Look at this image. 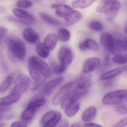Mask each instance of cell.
<instances>
[{
	"instance_id": "6da1fadb",
	"label": "cell",
	"mask_w": 127,
	"mask_h": 127,
	"mask_svg": "<svg viewBox=\"0 0 127 127\" xmlns=\"http://www.w3.org/2000/svg\"><path fill=\"white\" fill-rule=\"evenodd\" d=\"M9 49V57L12 60L15 61L23 60L26 53V46L23 41L15 35H6L3 40Z\"/></svg>"
},
{
	"instance_id": "7a4b0ae2",
	"label": "cell",
	"mask_w": 127,
	"mask_h": 127,
	"mask_svg": "<svg viewBox=\"0 0 127 127\" xmlns=\"http://www.w3.org/2000/svg\"><path fill=\"white\" fill-rule=\"evenodd\" d=\"M28 67L33 80L38 79L42 76L48 78L51 75V69L49 65L37 56H33L30 58Z\"/></svg>"
},
{
	"instance_id": "3957f363",
	"label": "cell",
	"mask_w": 127,
	"mask_h": 127,
	"mask_svg": "<svg viewBox=\"0 0 127 127\" xmlns=\"http://www.w3.org/2000/svg\"><path fill=\"white\" fill-rule=\"evenodd\" d=\"M121 8L119 1L114 0H102L99 2L96 7V12L104 13L108 21L113 20L118 14Z\"/></svg>"
},
{
	"instance_id": "277c9868",
	"label": "cell",
	"mask_w": 127,
	"mask_h": 127,
	"mask_svg": "<svg viewBox=\"0 0 127 127\" xmlns=\"http://www.w3.org/2000/svg\"><path fill=\"white\" fill-rule=\"evenodd\" d=\"M126 90H117L106 94L102 99V103L105 105L119 104L126 101Z\"/></svg>"
},
{
	"instance_id": "5b68a950",
	"label": "cell",
	"mask_w": 127,
	"mask_h": 127,
	"mask_svg": "<svg viewBox=\"0 0 127 127\" xmlns=\"http://www.w3.org/2000/svg\"><path fill=\"white\" fill-rule=\"evenodd\" d=\"M88 92L87 89H80L76 88L71 91L61 103V107L62 109L65 110L66 108L75 103Z\"/></svg>"
},
{
	"instance_id": "8992f818",
	"label": "cell",
	"mask_w": 127,
	"mask_h": 127,
	"mask_svg": "<svg viewBox=\"0 0 127 127\" xmlns=\"http://www.w3.org/2000/svg\"><path fill=\"white\" fill-rule=\"evenodd\" d=\"M75 83V81L69 82L64 85L54 95L52 100L53 104L55 106L58 105L71 91Z\"/></svg>"
},
{
	"instance_id": "52a82bcc",
	"label": "cell",
	"mask_w": 127,
	"mask_h": 127,
	"mask_svg": "<svg viewBox=\"0 0 127 127\" xmlns=\"http://www.w3.org/2000/svg\"><path fill=\"white\" fill-rule=\"evenodd\" d=\"M31 83L30 78L25 74H20L15 81V86L13 89L22 94L25 93L29 89Z\"/></svg>"
},
{
	"instance_id": "ba28073f",
	"label": "cell",
	"mask_w": 127,
	"mask_h": 127,
	"mask_svg": "<svg viewBox=\"0 0 127 127\" xmlns=\"http://www.w3.org/2000/svg\"><path fill=\"white\" fill-rule=\"evenodd\" d=\"M58 58L61 64L67 67L72 62L73 55L72 50L68 47H63L59 50Z\"/></svg>"
},
{
	"instance_id": "9c48e42d",
	"label": "cell",
	"mask_w": 127,
	"mask_h": 127,
	"mask_svg": "<svg viewBox=\"0 0 127 127\" xmlns=\"http://www.w3.org/2000/svg\"><path fill=\"white\" fill-rule=\"evenodd\" d=\"M100 59L96 57H91L85 61L83 65L82 72L90 73L95 71L99 67Z\"/></svg>"
},
{
	"instance_id": "30bf717a",
	"label": "cell",
	"mask_w": 127,
	"mask_h": 127,
	"mask_svg": "<svg viewBox=\"0 0 127 127\" xmlns=\"http://www.w3.org/2000/svg\"><path fill=\"white\" fill-rule=\"evenodd\" d=\"M21 94L13 89L10 94L0 98V105H9L20 100Z\"/></svg>"
},
{
	"instance_id": "8fae6325",
	"label": "cell",
	"mask_w": 127,
	"mask_h": 127,
	"mask_svg": "<svg viewBox=\"0 0 127 127\" xmlns=\"http://www.w3.org/2000/svg\"><path fill=\"white\" fill-rule=\"evenodd\" d=\"M23 36L26 41L32 44H37L40 41L39 35L32 28L27 27L23 32Z\"/></svg>"
},
{
	"instance_id": "7c38bea8",
	"label": "cell",
	"mask_w": 127,
	"mask_h": 127,
	"mask_svg": "<svg viewBox=\"0 0 127 127\" xmlns=\"http://www.w3.org/2000/svg\"><path fill=\"white\" fill-rule=\"evenodd\" d=\"M115 38L108 32H103L100 36L101 45L105 49L111 52L114 44Z\"/></svg>"
},
{
	"instance_id": "4fadbf2b",
	"label": "cell",
	"mask_w": 127,
	"mask_h": 127,
	"mask_svg": "<svg viewBox=\"0 0 127 127\" xmlns=\"http://www.w3.org/2000/svg\"><path fill=\"white\" fill-rule=\"evenodd\" d=\"M51 6L55 10L56 14L58 17L64 18L74 10L70 6L62 3H55Z\"/></svg>"
},
{
	"instance_id": "5bb4252c",
	"label": "cell",
	"mask_w": 127,
	"mask_h": 127,
	"mask_svg": "<svg viewBox=\"0 0 127 127\" xmlns=\"http://www.w3.org/2000/svg\"><path fill=\"white\" fill-rule=\"evenodd\" d=\"M63 77H59L50 81L44 87L43 89V93L46 95H50L56 88L63 82Z\"/></svg>"
},
{
	"instance_id": "9a60e30c",
	"label": "cell",
	"mask_w": 127,
	"mask_h": 127,
	"mask_svg": "<svg viewBox=\"0 0 127 127\" xmlns=\"http://www.w3.org/2000/svg\"><path fill=\"white\" fill-rule=\"evenodd\" d=\"M91 76L90 73L82 72L79 78L75 81V84L76 85V88L80 89H87L91 86Z\"/></svg>"
},
{
	"instance_id": "2e32d148",
	"label": "cell",
	"mask_w": 127,
	"mask_h": 127,
	"mask_svg": "<svg viewBox=\"0 0 127 127\" xmlns=\"http://www.w3.org/2000/svg\"><path fill=\"white\" fill-rule=\"evenodd\" d=\"M79 48L83 51L87 50L97 51L99 50V47L98 44L93 39L87 38L80 43Z\"/></svg>"
},
{
	"instance_id": "e0dca14e",
	"label": "cell",
	"mask_w": 127,
	"mask_h": 127,
	"mask_svg": "<svg viewBox=\"0 0 127 127\" xmlns=\"http://www.w3.org/2000/svg\"><path fill=\"white\" fill-rule=\"evenodd\" d=\"M46 102V100L43 95L37 94L30 99L27 107L37 109L45 105Z\"/></svg>"
},
{
	"instance_id": "ac0fdd59",
	"label": "cell",
	"mask_w": 127,
	"mask_h": 127,
	"mask_svg": "<svg viewBox=\"0 0 127 127\" xmlns=\"http://www.w3.org/2000/svg\"><path fill=\"white\" fill-rule=\"evenodd\" d=\"M126 69V66H123L111 70L103 73L100 77V79L102 80H107L111 79L122 73Z\"/></svg>"
},
{
	"instance_id": "d6986e66",
	"label": "cell",
	"mask_w": 127,
	"mask_h": 127,
	"mask_svg": "<svg viewBox=\"0 0 127 127\" xmlns=\"http://www.w3.org/2000/svg\"><path fill=\"white\" fill-rule=\"evenodd\" d=\"M97 111L94 106H90L87 108L83 111L81 115L82 120L84 122L92 121L96 116Z\"/></svg>"
},
{
	"instance_id": "ffe728a7",
	"label": "cell",
	"mask_w": 127,
	"mask_h": 127,
	"mask_svg": "<svg viewBox=\"0 0 127 127\" xmlns=\"http://www.w3.org/2000/svg\"><path fill=\"white\" fill-rule=\"evenodd\" d=\"M82 17V14L80 12L73 10L64 19L66 21L67 25L70 26L79 21Z\"/></svg>"
},
{
	"instance_id": "44dd1931",
	"label": "cell",
	"mask_w": 127,
	"mask_h": 127,
	"mask_svg": "<svg viewBox=\"0 0 127 127\" xmlns=\"http://www.w3.org/2000/svg\"><path fill=\"white\" fill-rule=\"evenodd\" d=\"M12 12L19 19L30 21L32 23L35 20V18L32 15L22 9L15 8L12 10Z\"/></svg>"
},
{
	"instance_id": "7402d4cb",
	"label": "cell",
	"mask_w": 127,
	"mask_h": 127,
	"mask_svg": "<svg viewBox=\"0 0 127 127\" xmlns=\"http://www.w3.org/2000/svg\"><path fill=\"white\" fill-rule=\"evenodd\" d=\"M58 38L55 33H50L47 35L44 41V44L50 50H53L58 43Z\"/></svg>"
},
{
	"instance_id": "603a6c76",
	"label": "cell",
	"mask_w": 127,
	"mask_h": 127,
	"mask_svg": "<svg viewBox=\"0 0 127 127\" xmlns=\"http://www.w3.org/2000/svg\"><path fill=\"white\" fill-rule=\"evenodd\" d=\"M39 15L40 18L46 23L55 26H61V23L59 21L44 12H40Z\"/></svg>"
},
{
	"instance_id": "cb8c5ba5",
	"label": "cell",
	"mask_w": 127,
	"mask_h": 127,
	"mask_svg": "<svg viewBox=\"0 0 127 127\" xmlns=\"http://www.w3.org/2000/svg\"><path fill=\"white\" fill-rule=\"evenodd\" d=\"M37 109L27 107L22 113L21 118L24 122L30 121L35 116Z\"/></svg>"
},
{
	"instance_id": "d4e9b609",
	"label": "cell",
	"mask_w": 127,
	"mask_h": 127,
	"mask_svg": "<svg viewBox=\"0 0 127 127\" xmlns=\"http://www.w3.org/2000/svg\"><path fill=\"white\" fill-rule=\"evenodd\" d=\"M36 50L38 55L43 58H48L50 54V50L43 43H40L37 45Z\"/></svg>"
},
{
	"instance_id": "484cf974",
	"label": "cell",
	"mask_w": 127,
	"mask_h": 127,
	"mask_svg": "<svg viewBox=\"0 0 127 127\" xmlns=\"http://www.w3.org/2000/svg\"><path fill=\"white\" fill-rule=\"evenodd\" d=\"M80 109V105L78 102H76L65 109V113L69 117H72L75 116Z\"/></svg>"
},
{
	"instance_id": "4316f807",
	"label": "cell",
	"mask_w": 127,
	"mask_h": 127,
	"mask_svg": "<svg viewBox=\"0 0 127 127\" xmlns=\"http://www.w3.org/2000/svg\"><path fill=\"white\" fill-rule=\"evenodd\" d=\"M95 0H75L73 1L72 5L73 7L77 8H86L92 5Z\"/></svg>"
},
{
	"instance_id": "83f0119b",
	"label": "cell",
	"mask_w": 127,
	"mask_h": 127,
	"mask_svg": "<svg viewBox=\"0 0 127 127\" xmlns=\"http://www.w3.org/2000/svg\"><path fill=\"white\" fill-rule=\"evenodd\" d=\"M70 37V34L69 31L66 29H60L58 32V39L62 42H66L69 40Z\"/></svg>"
},
{
	"instance_id": "f1b7e54d",
	"label": "cell",
	"mask_w": 127,
	"mask_h": 127,
	"mask_svg": "<svg viewBox=\"0 0 127 127\" xmlns=\"http://www.w3.org/2000/svg\"><path fill=\"white\" fill-rule=\"evenodd\" d=\"M57 113L58 112L56 111L51 110L46 113L41 118L40 121L41 124L43 125L47 122L51 120L55 117Z\"/></svg>"
},
{
	"instance_id": "f546056e",
	"label": "cell",
	"mask_w": 127,
	"mask_h": 127,
	"mask_svg": "<svg viewBox=\"0 0 127 127\" xmlns=\"http://www.w3.org/2000/svg\"><path fill=\"white\" fill-rule=\"evenodd\" d=\"M61 117V114L60 112H58L55 117L44 125L43 127H55L60 122Z\"/></svg>"
},
{
	"instance_id": "4dcf8cb0",
	"label": "cell",
	"mask_w": 127,
	"mask_h": 127,
	"mask_svg": "<svg viewBox=\"0 0 127 127\" xmlns=\"http://www.w3.org/2000/svg\"><path fill=\"white\" fill-rule=\"evenodd\" d=\"M12 78L11 76H8L0 85V92L3 93L8 90L11 84Z\"/></svg>"
},
{
	"instance_id": "1f68e13d",
	"label": "cell",
	"mask_w": 127,
	"mask_h": 127,
	"mask_svg": "<svg viewBox=\"0 0 127 127\" xmlns=\"http://www.w3.org/2000/svg\"><path fill=\"white\" fill-rule=\"evenodd\" d=\"M89 27L92 30L96 32L102 31L104 28L103 25L101 22L95 21L90 22L89 24Z\"/></svg>"
},
{
	"instance_id": "d6a6232c",
	"label": "cell",
	"mask_w": 127,
	"mask_h": 127,
	"mask_svg": "<svg viewBox=\"0 0 127 127\" xmlns=\"http://www.w3.org/2000/svg\"><path fill=\"white\" fill-rule=\"evenodd\" d=\"M127 56H115L112 58L114 63L119 64H124L127 62Z\"/></svg>"
},
{
	"instance_id": "836d02e7",
	"label": "cell",
	"mask_w": 127,
	"mask_h": 127,
	"mask_svg": "<svg viewBox=\"0 0 127 127\" xmlns=\"http://www.w3.org/2000/svg\"><path fill=\"white\" fill-rule=\"evenodd\" d=\"M67 67L60 64H55L53 66V71L54 73L57 75H60L65 72Z\"/></svg>"
},
{
	"instance_id": "e575fe53",
	"label": "cell",
	"mask_w": 127,
	"mask_h": 127,
	"mask_svg": "<svg viewBox=\"0 0 127 127\" xmlns=\"http://www.w3.org/2000/svg\"><path fill=\"white\" fill-rule=\"evenodd\" d=\"M18 7L23 8H28L32 6V3L30 1L27 0H19L16 4Z\"/></svg>"
},
{
	"instance_id": "d590c367",
	"label": "cell",
	"mask_w": 127,
	"mask_h": 127,
	"mask_svg": "<svg viewBox=\"0 0 127 127\" xmlns=\"http://www.w3.org/2000/svg\"><path fill=\"white\" fill-rule=\"evenodd\" d=\"M116 110L117 113L121 115H125L127 114V108L123 105H119L116 107Z\"/></svg>"
},
{
	"instance_id": "8d00e7d4",
	"label": "cell",
	"mask_w": 127,
	"mask_h": 127,
	"mask_svg": "<svg viewBox=\"0 0 127 127\" xmlns=\"http://www.w3.org/2000/svg\"><path fill=\"white\" fill-rule=\"evenodd\" d=\"M27 124L26 122L22 121H15L11 125V127H27Z\"/></svg>"
},
{
	"instance_id": "74e56055",
	"label": "cell",
	"mask_w": 127,
	"mask_h": 127,
	"mask_svg": "<svg viewBox=\"0 0 127 127\" xmlns=\"http://www.w3.org/2000/svg\"><path fill=\"white\" fill-rule=\"evenodd\" d=\"M127 119L126 117L122 119L114 125L113 127H125L127 125Z\"/></svg>"
},
{
	"instance_id": "f35d334b",
	"label": "cell",
	"mask_w": 127,
	"mask_h": 127,
	"mask_svg": "<svg viewBox=\"0 0 127 127\" xmlns=\"http://www.w3.org/2000/svg\"><path fill=\"white\" fill-rule=\"evenodd\" d=\"M11 19L13 21H15V22H18V23H20L23 24H26V25H31L33 23L30 21L24 20L19 19L18 18H12Z\"/></svg>"
},
{
	"instance_id": "ab89813d",
	"label": "cell",
	"mask_w": 127,
	"mask_h": 127,
	"mask_svg": "<svg viewBox=\"0 0 127 127\" xmlns=\"http://www.w3.org/2000/svg\"><path fill=\"white\" fill-rule=\"evenodd\" d=\"M11 108L9 105H0V114L8 111Z\"/></svg>"
},
{
	"instance_id": "60d3db41",
	"label": "cell",
	"mask_w": 127,
	"mask_h": 127,
	"mask_svg": "<svg viewBox=\"0 0 127 127\" xmlns=\"http://www.w3.org/2000/svg\"><path fill=\"white\" fill-rule=\"evenodd\" d=\"M8 30L5 27L0 26V38L3 37L7 34Z\"/></svg>"
},
{
	"instance_id": "b9f144b4",
	"label": "cell",
	"mask_w": 127,
	"mask_h": 127,
	"mask_svg": "<svg viewBox=\"0 0 127 127\" xmlns=\"http://www.w3.org/2000/svg\"><path fill=\"white\" fill-rule=\"evenodd\" d=\"M69 123L68 121L66 120H63L59 122L58 127H68Z\"/></svg>"
},
{
	"instance_id": "7bdbcfd3",
	"label": "cell",
	"mask_w": 127,
	"mask_h": 127,
	"mask_svg": "<svg viewBox=\"0 0 127 127\" xmlns=\"http://www.w3.org/2000/svg\"><path fill=\"white\" fill-rule=\"evenodd\" d=\"M84 127H103L100 125L94 123H87L84 125Z\"/></svg>"
},
{
	"instance_id": "ee69618b",
	"label": "cell",
	"mask_w": 127,
	"mask_h": 127,
	"mask_svg": "<svg viewBox=\"0 0 127 127\" xmlns=\"http://www.w3.org/2000/svg\"><path fill=\"white\" fill-rule=\"evenodd\" d=\"M11 117L10 116H6L5 115L0 114V121L4 120L6 119H10Z\"/></svg>"
},
{
	"instance_id": "f6af8a7d",
	"label": "cell",
	"mask_w": 127,
	"mask_h": 127,
	"mask_svg": "<svg viewBox=\"0 0 127 127\" xmlns=\"http://www.w3.org/2000/svg\"><path fill=\"white\" fill-rule=\"evenodd\" d=\"M69 127H81L80 125L78 123H75L72 124Z\"/></svg>"
},
{
	"instance_id": "bcb514c9",
	"label": "cell",
	"mask_w": 127,
	"mask_h": 127,
	"mask_svg": "<svg viewBox=\"0 0 127 127\" xmlns=\"http://www.w3.org/2000/svg\"><path fill=\"white\" fill-rule=\"evenodd\" d=\"M5 126V124L4 123H0V127H4Z\"/></svg>"
},
{
	"instance_id": "7dc6e473",
	"label": "cell",
	"mask_w": 127,
	"mask_h": 127,
	"mask_svg": "<svg viewBox=\"0 0 127 127\" xmlns=\"http://www.w3.org/2000/svg\"><path fill=\"white\" fill-rule=\"evenodd\" d=\"M127 25H126V24L125 27V32L126 34V32H127Z\"/></svg>"
}]
</instances>
